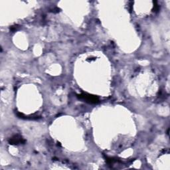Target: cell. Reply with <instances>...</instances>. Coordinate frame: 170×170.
<instances>
[{
  "label": "cell",
  "instance_id": "obj_1",
  "mask_svg": "<svg viewBox=\"0 0 170 170\" xmlns=\"http://www.w3.org/2000/svg\"><path fill=\"white\" fill-rule=\"evenodd\" d=\"M79 97L80 98H82L83 100H86L87 102H90V103H97L99 101V99L97 97L93 95L88 94H82L79 95Z\"/></svg>",
  "mask_w": 170,
  "mask_h": 170
},
{
  "label": "cell",
  "instance_id": "obj_2",
  "mask_svg": "<svg viewBox=\"0 0 170 170\" xmlns=\"http://www.w3.org/2000/svg\"><path fill=\"white\" fill-rule=\"evenodd\" d=\"M9 142L10 143V144H19L24 143L25 140L23 139L22 137L19 136H15L11 138L9 140Z\"/></svg>",
  "mask_w": 170,
  "mask_h": 170
}]
</instances>
